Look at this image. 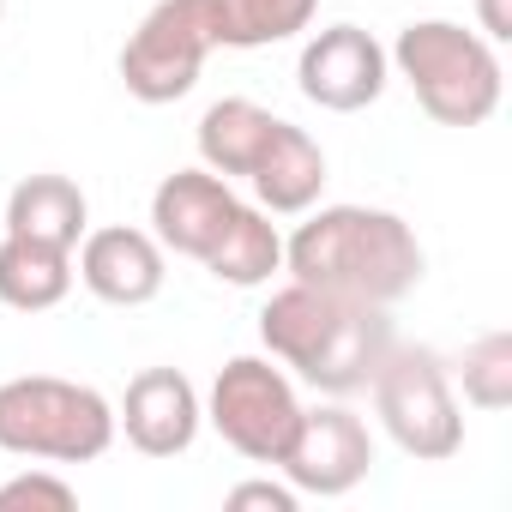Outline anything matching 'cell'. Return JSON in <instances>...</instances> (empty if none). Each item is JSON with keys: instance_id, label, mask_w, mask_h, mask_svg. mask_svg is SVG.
Here are the masks:
<instances>
[{"instance_id": "cell-6", "label": "cell", "mask_w": 512, "mask_h": 512, "mask_svg": "<svg viewBox=\"0 0 512 512\" xmlns=\"http://www.w3.org/2000/svg\"><path fill=\"white\" fill-rule=\"evenodd\" d=\"M374 392V416L380 428L392 434V446L416 464H446L464 452V410L452 398V380H446V362L434 350H410V344H392L386 362L374 368L368 380Z\"/></svg>"}, {"instance_id": "cell-12", "label": "cell", "mask_w": 512, "mask_h": 512, "mask_svg": "<svg viewBox=\"0 0 512 512\" xmlns=\"http://www.w3.org/2000/svg\"><path fill=\"white\" fill-rule=\"evenodd\" d=\"M79 266L73 278L109 302V308H145L163 296V278H169V253L151 229H133V223H109V229H85V241L73 247Z\"/></svg>"}, {"instance_id": "cell-15", "label": "cell", "mask_w": 512, "mask_h": 512, "mask_svg": "<svg viewBox=\"0 0 512 512\" xmlns=\"http://www.w3.org/2000/svg\"><path fill=\"white\" fill-rule=\"evenodd\" d=\"M85 229H91V199L73 175H25L7 193V235H31L73 253Z\"/></svg>"}, {"instance_id": "cell-7", "label": "cell", "mask_w": 512, "mask_h": 512, "mask_svg": "<svg viewBox=\"0 0 512 512\" xmlns=\"http://www.w3.org/2000/svg\"><path fill=\"white\" fill-rule=\"evenodd\" d=\"M211 49L217 43H211L199 0H157L139 19V31L121 43V85H127V97H139L151 109L181 103L199 85Z\"/></svg>"}, {"instance_id": "cell-18", "label": "cell", "mask_w": 512, "mask_h": 512, "mask_svg": "<svg viewBox=\"0 0 512 512\" xmlns=\"http://www.w3.org/2000/svg\"><path fill=\"white\" fill-rule=\"evenodd\" d=\"M205 272H211L217 284H229V290H260V284H272V278L284 272V235H278L272 211L247 205V211L229 223V235L217 241V253L205 260Z\"/></svg>"}, {"instance_id": "cell-9", "label": "cell", "mask_w": 512, "mask_h": 512, "mask_svg": "<svg viewBox=\"0 0 512 512\" xmlns=\"http://www.w3.org/2000/svg\"><path fill=\"white\" fill-rule=\"evenodd\" d=\"M278 470H284V482L296 494L338 500L356 482H368V470H374V428L338 398L320 404V410H302V428H296V440H290Z\"/></svg>"}, {"instance_id": "cell-20", "label": "cell", "mask_w": 512, "mask_h": 512, "mask_svg": "<svg viewBox=\"0 0 512 512\" xmlns=\"http://www.w3.org/2000/svg\"><path fill=\"white\" fill-rule=\"evenodd\" d=\"M19 506H31V512H73L79 494L55 470H19V476L0 482V512H19Z\"/></svg>"}, {"instance_id": "cell-3", "label": "cell", "mask_w": 512, "mask_h": 512, "mask_svg": "<svg viewBox=\"0 0 512 512\" xmlns=\"http://www.w3.org/2000/svg\"><path fill=\"white\" fill-rule=\"evenodd\" d=\"M386 55L392 73L416 91L422 115L440 127H482L500 109V49L482 31H464L458 19H410Z\"/></svg>"}, {"instance_id": "cell-14", "label": "cell", "mask_w": 512, "mask_h": 512, "mask_svg": "<svg viewBox=\"0 0 512 512\" xmlns=\"http://www.w3.org/2000/svg\"><path fill=\"white\" fill-rule=\"evenodd\" d=\"M284 115H272L266 103H253V97H217L205 115H199V163L223 181H247L253 169H260L272 133H278Z\"/></svg>"}, {"instance_id": "cell-1", "label": "cell", "mask_w": 512, "mask_h": 512, "mask_svg": "<svg viewBox=\"0 0 512 512\" xmlns=\"http://www.w3.org/2000/svg\"><path fill=\"white\" fill-rule=\"evenodd\" d=\"M428 253L416 241V229L398 211L380 205H320L302 211L296 235L284 241V272L296 284L368 302V308H392L422 284Z\"/></svg>"}, {"instance_id": "cell-19", "label": "cell", "mask_w": 512, "mask_h": 512, "mask_svg": "<svg viewBox=\"0 0 512 512\" xmlns=\"http://www.w3.org/2000/svg\"><path fill=\"white\" fill-rule=\"evenodd\" d=\"M464 404L476 410H506L512 404V332H482L476 344H464Z\"/></svg>"}, {"instance_id": "cell-16", "label": "cell", "mask_w": 512, "mask_h": 512, "mask_svg": "<svg viewBox=\"0 0 512 512\" xmlns=\"http://www.w3.org/2000/svg\"><path fill=\"white\" fill-rule=\"evenodd\" d=\"M73 290V253L31 241V235H0V308L13 314H49Z\"/></svg>"}, {"instance_id": "cell-11", "label": "cell", "mask_w": 512, "mask_h": 512, "mask_svg": "<svg viewBox=\"0 0 512 512\" xmlns=\"http://www.w3.org/2000/svg\"><path fill=\"white\" fill-rule=\"evenodd\" d=\"M205 428V398L181 368H145L127 380L115 404V434H127L133 452L145 458H181Z\"/></svg>"}, {"instance_id": "cell-10", "label": "cell", "mask_w": 512, "mask_h": 512, "mask_svg": "<svg viewBox=\"0 0 512 512\" xmlns=\"http://www.w3.org/2000/svg\"><path fill=\"white\" fill-rule=\"evenodd\" d=\"M241 211H247V199L235 193V181L211 175L205 163L199 169H175L151 193V235L163 241V253H181V260L205 266Z\"/></svg>"}, {"instance_id": "cell-8", "label": "cell", "mask_w": 512, "mask_h": 512, "mask_svg": "<svg viewBox=\"0 0 512 512\" xmlns=\"http://www.w3.org/2000/svg\"><path fill=\"white\" fill-rule=\"evenodd\" d=\"M296 85L314 109L326 115H362L386 97L392 85V55L374 31L362 25H326L302 43V61H296Z\"/></svg>"}, {"instance_id": "cell-23", "label": "cell", "mask_w": 512, "mask_h": 512, "mask_svg": "<svg viewBox=\"0 0 512 512\" xmlns=\"http://www.w3.org/2000/svg\"><path fill=\"white\" fill-rule=\"evenodd\" d=\"M0 19H7V0H0Z\"/></svg>"}, {"instance_id": "cell-5", "label": "cell", "mask_w": 512, "mask_h": 512, "mask_svg": "<svg viewBox=\"0 0 512 512\" xmlns=\"http://www.w3.org/2000/svg\"><path fill=\"white\" fill-rule=\"evenodd\" d=\"M302 410L308 404L296 392V374L278 356H229L205 392V422L247 464H284Z\"/></svg>"}, {"instance_id": "cell-17", "label": "cell", "mask_w": 512, "mask_h": 512, "mask_svg": "<svg viewBox=\"0 0 512 512\" xmlns=\"http://www.w3.org/2000/svg\"><path fill=\"white\" fill-rule=\"evenodd\" d=\"M217 49H272L314 25L320 0H199Z\"/></svg>"}, {"instance_id": "cell-21", "label": "cell", "mask_w": 512, "mask_h": 512, "mask_svg": "<svg viewBox=\"0 0 512 512\" xmlns=\"http://www.w3.org/2000/svg\"><path fill=\"white\" fill-rule=\"evenodd\" d=\"M223 506H229V512H247V506H260V512H296V506H302V494H296L290 482L253 476V482H235V488L223 494Z\"/></svg>"}, {"instance_id": "cell-4", "label": "cell", "mask_w": 512, "mask_h": 512, "mask_svg": "<svg viewBox=\"0 0 512 512\" xmlns=\"http://www.w3.org/2000/svg\"><path fill=\"white\" fill-rule=\"evenodd\" d=\"M115 446V404L61 374L0 380V452L37 464H97Z\"/></svg>"}, {"instance_id": "cell-2", "label": "cell", "mask_w": 512, "mask_h": 512, "mask_svg": "<svg viewBox=\"0 0 512 512\" xmlns=\"http://www.w3.org/2000/svg\"><path fill=\"white\" fill-rule=\"evenodd\" d=\"M260 344L302 386H314L326 398H350V392H368L374 368L386 362V350L398 338H392L386 308H368V302H350V296L290 278L260 308Z\"/></svg>"}, {"instance_id": "cell-13", "label": "cell", "mask_w": 512, "mask_h": 512, "mask_svg": "<svg viewBox=\"0 0 512 512\" xmlns=\"http://www.w3.org/2000/svg\"><path fill=\"white\" fill-rule=\"evenodd\" d=\"M247 187H253V205L272 211V217L314 211L320 193H326V151H320V139L302 133L296 121H278V133H272L260 169L247 175Z\"/></svg>"}, {"instance_id": "cell-22", "label": "cell", "mask_w": 512, "mask_h": 512, "mask_svg": "<svg viewBox=\"0 0 512 512\" xmlns=\"http://www.w3.org/2000/svg\"><path fill=\"white\" fill-rule=\"evenodd\" d=\"M476 31L500 49L512 43V0H476Z\"/></svg>"}]
</instances>
